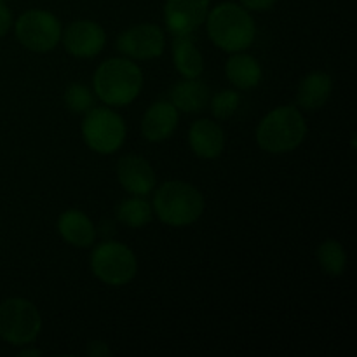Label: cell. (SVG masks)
<instances>
[{
  "mask_svg": "<svg viewBox=\"0 0 357 357\" xmlns=\"http://www.w3.org/2000/svg\"><path fill=\"white\" fill-rule=\"evenodd\" d=\"M241 105V94L234 89H223L211 98V114L218 121L232 117Z\"/></svg>",
  "mask_w": 357,
  "mask_h": 357,
  "instance_id": "cell-23",
  "label": "cell"
},
{
  "mask_svg": "<svg viewBox=\"0 0 357 357\" xmlns=\"http://www.w3.org/2000/svg\"><path fill=\"white\" fill-rule=\"evenodd\" d=\"M117 180L131 195H149L155 188L157 176L152 164L142 155L128 153L117 162Z\"/></svg>",
  "mask_w": 357,
  "mask_h": 357,
  "instance_id": "cell-12",
  "label": "cell"
},
{
  "mask_svg": "<svg viewBox=\"0 0 357 357\" xmlns=\"http://www.w3.org/2000/svg\"><path fill=\"white\" fill-rule=\"evenodd\" d=\"M17 42L31 52L52 51L61 42V21L45 9L24 10L14 23Z\"/></svg>",
  "mask_w": 357,
  "mask_h": 357,
  "instance_id": "cell-8",
  "label": "cell"
},
{
  "mask_svg": "<svg viewBox=\"0 0 357 357\" xmlns=\"http://www.w3.org/2000/svg\"><path fill=\"white\" fill-rule=\"evenodd\" d=\"M115 216L122 225L129 229H142L152 222L153 209L152 204L142 195H132V197L124 199L115 208Z\"/></svg>",
  "mask_w": 357,
  "mask_h": 357,
  "instance_id": "cell-20",
  "label": "cell"
},
{
  "mask_svg": "<svg viewBox=\"0 0 357 357\" xmlns=\"http://www.w3.org/2000/svg\"><path fill=\"white\" fill-rule=\"evenodd\" d=\"M307 132L309 128L298 107L284 105L274 108L261 119L255 136L264 152L288 153L302 145Z\"/></svg>",
  "mask_w": 357,
  "mask_h": 357,
  "instance_id": "cell-4",
  "label": "cell"
},
{
  "mask_svg": "<svg viewBox=\"0 0 357 357\" xmlns=\"http://www.w3.org/2000/svg\"><path fill=\"white\" fill-rule=\"evenodd\" d=\"M63 101H65L66 108L73 114H86L94 107V94L87 86L80 82L70 84L63 94Z\"/></svg>",
  "mask_w": 357,
  "mask_h": 357,
  "instance_id": "cell-22",
  "label": "cell"
},
{
  "mask_svg": "<svg viewBox=\"0 0 357 357\" xmlns=\"http://www.w3.org/2000/svg\"><path fill=\"white\" fill-rule=\"evenodd\" d=\"M209 0H166L164 23L173 35H194L204 24Z\"/></svg>",
  "mask_w": 357,
  "mask_h": 357,
  "instance_id": "cell-11",
  "label": "cell"
},
{
  "mask_svg": "<svg viewBox=\"0 0 357 357\" xmlns=\"http://www.w3.org/2000/svg\"><path fill=\"white\" fill-rule=\"evenodd\" d=\"M188 145L199 159H218L225 150V132L218 122L211 119H199L190 126Z\"/></svg>",
  "mask_w": 357,
  "mask_h": 357,
  "instance_id": "cell-14",
  "label": "cell"
},
{
  "mask_svg": "<svg viewBox=\"0 0 357 357\" xmlns=\"http://www.w3.org/2000/svg\"><path fill=\"white\" fill-rule=\"evenodd\" d=\"M178 110L171 101H155L143 114L142 135L146 142L160 143L169 139L178 128Z\"/></svg>",
  "mask_w": 357,
  "mask_h": 357,
  "instance_id": "cell-13",
  "label": "cell"
},
{
  "mask_svg": "<svg viewBox=\"0 0 357 357\" xmlns=\"http://www.w3.org/2000/svg\"><path fill=\"white\" fill-rule=\"evenodd\" d=\"M317 261L330 278H340L347 268V253L337 239H326L317 248Z\"/></svg>",
  "mask_w": 357,
  "mask_h": 357,
  "instance_id": "cell-21",
  "label": "cell"
},
{
  "mask_svg": "<svg viewBox=\"0 0 357 357\" xmlns=\"http://www.w3.org/2000/svg\"><path fill=\"white\" fill-rule=\"evenodd\" d=\"M66 52L73 58L91 59L103 51L107 44V31L93 20L72 21L61 33Z\"/></svg>",
  "mask_w": 357,
  "mask_h": 357,
  "instance_id": "cell-10",
  "label": "cell"
},
{
  "mask_svg": "<svg viewBox=\"0 0 357 357\" xmlns=\"http://www.w3.org/2000/svg\"><path fill=\"white\" fill-rule=\"evenodd\" d=\"M331 91H333V80L326 72H310L300 82L296 91V105L302 110L314 112L319 110L330 100Z\"/></svg>",
  "mask_w": 357,
  "mask_h": 357,
  "instance_id": "cell-17",
  "label": "cell"
},
{
  "mask_svg": "<svg viewBox=\"0 0 357 357\" xmlns=\"http://www.w3.org/2000/svg\"><path fill=\"white\" fill-rule=\"evenodd\" d=\"M204 195L197 187L180 180L164 181L153 194L152 209L169 227H188L204 213Z\"/></svg>",
  "mask_w": 357,
  "mask_h": 357,
  "instance_id": "cell-3",
  "label": "cell"
},
{
  "mask_svg": "<svg viewBox=\"0 0 357 357\" xmlns=\"http://www.w3.org/2000/svg\"><path fill=\"white\" fill-rule=\"evenodd\" d=\"M82 138L93 152L115 153L126 142L128 128L117 112L108 107H93L82 121Z\"/></svg>",
  "mask_w": 357,
  "mask_h": 357,
  "instance_id": "cell-7",
  "label": "cell"
},
{
  "mask_svg": "<svg viewBox=\"0 0 357 357\" xmlns=\"http://www.w3.org/2000/svg\"><path fill=\"white\" fill-rule=\"evenodd\" d=\"M42 331V316L33 302L13 296L0 302V338L16 347L37 340Z\"/></svg>",
  "mask_w": 357,
  "mask_h": 357,
  "instance_id": "cell-5",
  "label": "cell"
},
{
  "mask_svg": "<svg viewBox=\"0 0 357 357\" xmlns=\"http://www.w3.org/2000/svg\"><path fill=\"white\" fill-rule=\"evenodd\" d=\"M225 75L229 82L232 84L236 89L248 91L253 89L260 84L261 75V66L255 56L248 54V52H232L230 58L225 63Z\"/></svg>",
  "mask_w": 357,
  "mask_h": 357,
  "instance_id": "cell-18",
  "label": "cell"
},
{
  "mask_svg": "<svg viewBox=\"0 0 357 357\" xmlns=\"http://www.w3.org/2000/svg\"><path fill=\"white\" fill-rule=\"evenodd\" d=\"M278 0H241V6L246 7L248 10H255V13H265V10L272 9Z\"/></svg>",
  "mask_w": 357,
  "mask_h": 357,
  "instance_id": "cell-26",
  "label": "cell"
},
{
  "mask_svg": "<svg viewBox=\"0 0 357 357\" xmlns=\"http://www.w3.org/2000/svg\"><path fill=\"white\" fill-rule=\"evenodd\" d=\"M91 271L103 284L121 288L129 284L138 272V260L129 246L117 241H105L91 253Z\"/></svg>",
  "mask_w": 357,
  "mask_h": 357,
  "instance_id": "cell-6",
  "label": "cell"
},
{
  "mask_svg": "<svg viewBox=\"0 0 357 357\" xmlns=\"http://www.w3.org/2000/svg\"><path fill=\"white\" fill-rule=\"evenodd\" d=\"M93 89L108 107H126L142 93L143 72L132 59L110 58L94 72Z\"/></svg>",
  "mask_w": 357,
  "mask_h": 357,
  "instance_id": "cell-2",
  "label": "cell"
},
{
  "mask_svg": "<svg viewBox=\"0 0 357 357\" xmlns=\"http://www.w3.org/2000/svg\"><path fill=\"white\" fill-rule=\"evenodd\" d=\"M171 52H173V65L181 77L187 79H195L201 77L204 72V58L201 51L195 45L192 35H174L173 44H171Z\"/></svg>",
  "mask_w": 357,
  "mask_h": 357,
  "instance_id": "cell-19",
  "label": "cell"
},
{
  "mask_svg": "<svg viewBox=\"0 0 357 357\" xmlns=\"http://www.w3.org/2000/svg\"><path fill=\"white\" fill-rule=\"evenodd\" d=\"M0 2H9V0H0Z\"/></svg>",
  "mask_w": 357,
  "mask_h": 357,
  "instance_id": "cell-28",
  "label": "cell"
},
{
  "mask_svg": "<svg viewBox=\"0 0 357 357\" xmlns=\"http://www.w3.org/2000/svg\"><path fill=\"white\" fill-rule=\"evenodd\" d=\"M169 98L178 112L199 114L208 107L209 100H211V91L202 80H199V77H195V79L183 77L176 84H173Z\"/></svg>",
  "mask_w": 357,
  "mask_h": 357,
  "instance_id": "cell-16",
  "label": "cell"
},
{
  "mask_svg": "<svg viewBox=\"0 0 357 357\" xmlns=\"http://www.w3.org/2000/svg\"><path fill=\"white\" fill-rule=\"evenodd\" d=\"M28 356H42V351H38V349H23V351L20 352V357H28Z\"/></svg>",
  "mask_w": 357,
  "mask_h": 357,
  "instance_id": "cell-27",
  "label": "cell"
},
{
  "mask_svg": "<svg viewBox=\"0 0 357 357\" xmlns=\"http://www.w3.org/2000/svg\"><path fill=\"white\" fill-rule=\"evenodd\" d=\"M58 232L65 243L73 248H89L96 241V227L86 213L66 209L58 218Z\"/></svg>",
  "mask_w": 357,
  "mask_h": 357,
  "instance_id": "cell-15",
  "label": "cell"
},
{
  "mask_svg": "<svg viewBox=\"0 0 357 357\" xmlns=\"http://www.w3.org/2000/svg\"><path fill=\"white\" fill-rule=\"evenodd\" d=\"M204 23L213 44L229 54L250 49L257 37L253 16L241 3H218L209 10Z\"/></svg>",
  "mask_w": 357,
  "mask_h": 357,
  "instance_id": "cell-1",
  "label": "cell"
},
{
  "mask_svg": "<svg viewBox=\"0 0 357 357\" xmlns=\"http://www.w3.org/2000/svg\"><path fill=\"white\" fill-rule=\"evenodd\" d=\"M166 44V35L159 24L153 23H139L135 26L122 31L117 38V49L121 54L129 59H146L159 58L164 52Z\"/></svg>",
  "mask_w": 357,
  "mask_h": 357,
  "instance_id": "cell-9",
  "label": "cell"
},
{
  "mask_svg": "<svg viewBox=\"0 0 357 357\" xmlns=\"http://www.w3.org/2000/svg\"><path fill=\"white\" fill-rule=\"evenodd\" d=\"M114 352L108 347L107 342L103 340H91L87 342L86 347V356L89 357H110Z\"/></svg>",
  "mask_w": 357,
  "mask_h": 357,
  "instance_id": "cell-24",
  "label": "cell"
},
{
  "mask_svg": "<svg viewBox=\"0 0 357 357\" xmlns=\"http://www.w3.org/2000/svg\"><path fill=\"white\" fill-rule=\"evenodd\" d=\"M13 13L6 2H0V38L6 37L9 30L13 28Z\"/></svg>",
  "mask_w": 357,
  "mask_h": 357,
  "instance_id": "cell-25",
  "label": "cell"
}]
</instances>
